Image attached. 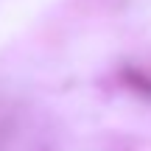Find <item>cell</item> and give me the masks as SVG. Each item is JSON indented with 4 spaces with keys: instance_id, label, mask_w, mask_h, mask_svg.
Returning a JSON list of instances; mask_svg holds the SVG:
<instances>
[{
    "instance_id": "1",
    "label": "cell",
    "mask_w": 151,
    "mask_h": 151,
    "mask_svg": "<svg viewBox=\"0 0 151 151\" xmlns=\"http://www.w3.org/2000/svg\"><path fill=\"white\" fill-rule=\"evenodd\" d=\"M123 81L132 87L134 92H140V95L151 98V76H146L143 70H134V67H126L123 70Z\"/></svg>"
}]
</instances>
